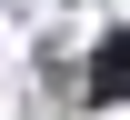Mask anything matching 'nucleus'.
I'll return each mask as SVG.
<instances>
[{"label":"nucleus","mask_w":130,"mask_h":120,"mask_svg":"<svg viewBox=\"0 0 130 120\" xmlns=\"http://www.w3.org/2000/svg\"><path fill=\"white\" fill-rule=\"evenodd\" d=\"M90 100H100V110L130 100V30H120V40H100V60H90Z\"/></svg>","instance_id":"obj_1"}]
</instances>
